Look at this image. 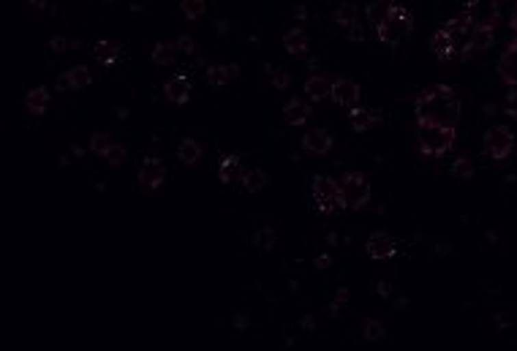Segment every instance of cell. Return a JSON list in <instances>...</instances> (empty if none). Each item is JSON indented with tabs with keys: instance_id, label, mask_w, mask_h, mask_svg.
I'll return each mask as SVG.
<instances>
[{
	"instance_id": "6da1fadb",
	"label": "cell",
	"mask_w": 517,
	"mask_h": 351,
	"mask_svg": "<svg viewBox=\"0 0 517 351\" xmlns=\"http://www.w3.org/2000/svg\"><path fill=\"white\" fill-rule=\"evenodd\" d=\"M490 44V33H482L477 30L463 14L460 16H452L446 19L436 33H433V41H430V49L438 60H466L482 49H488Z\"/></svg>"
},
{
	"instance_id": "7a4b0ae2",
	"label": "cell",
	"mask_w": 517,
	"mask_h": 351,
	"mask_svg": "<svg viewBox=\"0 0 517 351\" xmlns=\"http://www.w3.org/2000/svg\"><path fill=\"white\" fill-rule=\"evenodd\" d=\"M463 115V104L455 88L449 85H430L414 99L416 125H446L457 128Z\"/></svg>"
},
{
	"instance_id": "3957f363",
	"label": "cell",
	"mask_w": 517,
	"mask_h": 351,
	"mask_svg": "<svg viewBox=\"0 0 517 351\" xmlns=\"http://www.w3.org/2000/svg\"><path fill=\"white\" fill-rule=\"evenodd\" d=\"M457 142V128L446 125H416V150L427 158L446 155Z\"/></svg>"
},
{
	"instance_id": "277c9868",
	"label": "cell",
	"mask_w": 517,
	"mask_h": 351,
	"mask_svg": "<svg viewBox=\"0 0 517 351\" xmlns=\"http://www.w3.org/2000/svg\"><path fill=\"white\" fill-rule=\"evenodd\" d=\"M412 30H414L412 11L395 3L392 11L387 14V19L376 27V36H379L381 44H387V47H398L401 41H406V38L412 36Z\"/></svg>"
},
{
	"instance_id": "5b68a950",
	"label": "cell",
	"mask_w": 517,
	"mask_h": 351,
	"mask_svg": "<svg viewBox=\"0 0 517 351\" xmlns=\"http://www.w3.org/2000/svg\"><path fill=\"white\" fill-rule=\"evenodd\" d=\"M463 16L482 33H496L501 25V0H466Z\"/></svg>"
},
{
	"instance_id": "8992f818",
	"label": "cell",
	"mask_w": 517,
	"mask_h": 351,
	"mask_svg": "<svg viewBox=\"0 0 517 351\" xmlns=\"http://www.w3.org/2000/svg\"><path fill=\"white\" fill-rule=\"evenodd\" d=\"M340 191V207L346 210H362L370 202V183L362 172H349L338 180Z\"/></svg>"
},
{
	"instance_id": "52a82bcc",
	"label": "cell",
	"mask_w": 517,
	"mask_h": 351,
	"mask_svg": "<svg viewBox=\"0 0 517 351\" xmlns=\"http://www.w3.org/2000/svg\"><path fill=\"white\" fill-rule=\"evenodd\" d=\"M482 150L493 161H507L515 150V133L507 125H490L482 136Z\"/></svg>"
},
{
	"instance_id": "ba28073f",
	"label": "cell",
	"mask_w": 517,
	"mask_h": 351,
	"mask_svg": "<svg viewBox=\"0 0 517 351\" xmlns=\"http://www.w3.org/2000/svg\"><path fill=\"white\" fill-rule=\"evenodd\" d=\"M313 202L321 213H332L335 207H340V191H338V180L332 177H316L313 180Z\"/></svg>"
},
{
	"instance_id": "9c48e42d",
	"label": "cell",
	"mask_w": 517,
	"mask_h": 351,
	"mask_svg": "<svg viewBox=\"0 0 517 351\" xmlns=\"http://www.w3.org/2000/svg\"><path fill=\"white\" fill-rule=\"evenodd\" d=\"M329 99L343 109H354L360 104V85L354 79H349V77H338V79H332Z\"/></svg>"
},
{
	"instance_id": "30bf717a",
	"label": "cell",
	"mask_w": 517,
	"mask_h": 351,
	"mask_svg": "<svg viewBox=\"0 0 517 351\" xmlns=\"http://www.w3.org/2000/svg\"><path fill=\"white\" fill-rule=\"evenodd\" d=\"M164 180H166V166H164V161H161L158 155L142 158V164H139V183H142L144 188L155 191V188L164 185Z\"/></svg>"
},
{
	"instance_id": "8fae6325",
	"label": "cell",
	"mask_w": 517,
	"mask_h": 351,
	"mask_svg": "<svg viewBox=\"0 0 517 351\" xmlns=\"http://www.w3.org/2000/svg\"><path fill=\"white\" fill-rule=\"evenodd\" d=\"M365 253L376 261H387L395 256V239L390 237L387 232H370V237L365 239Z\"/></svg>"
},
{
	"instance_id": "7c38bea8",
	"label": "cell",
	"mask_w": 517,
	"mask_h": 351,
	"mask_svg": "<svg viewBox=\"0 0 517 351\" xmlns=\"http://www.w3.org/2000/svg\"><path fill=\"white\" fill-rule=\"evenodd\" d=\"M164 96H166L172 104L183 107V104H188V101H191V96H194V85H191V79H188V77L175 74V77H169V79L164 82Z\"/></svg>"
},
{
	"instance_id": "4fadbf2b",
	"label": "cell",
	"mask_w": 517,
	"mask_h": 351,
	"mask_svg": "<svg viewBox=\"0 0 517 351\" xmlns=\"http://www.w3.org/2000/svg\"><path fill=\"white\" fill-rule=\"evenodd\" d=\"M499 79L509 88H517V38H512L504 47V52L499 57Z\"/></svg>"
},
{
	"instance_id": "5bb4252c",
	"label": "cell",
	"mask_w": 517,
	"mask_h": 351,
	"mask_svg": "<svg viewBox=\"0 0 517 351\" xmlns=\"http://www.w3.org/2000/svg\"><path fill=\"white\" fill-rule=\"evenodd\" d=\"M303 150L308 155H327L332 150V136L324 128H310L303 133Z\"/></svg>"
},
{
	"instance_id": "9a60e30c",
	"label": "cell",
	"mask_w": 517,
	"mask_h": 351,
	"mask_svg": "<svg viewBox=\"0 0 517 351\" xmlns=\"http://www.w3.org/2000/svg\"><path fill=\"white\" fill-rule=\"evenodd\" d=\"M303 90H305V99L308 101H324V99H329V90H332V79H327L324 74H310L308 79H305V85H303Z\"/></svg>"
},
{
	"instance_id": "2e32d148",
	"label": "cell",
	"mask_w": 517,
	"mask_h": 351,
	"mask_svg": "<svg viewBox=\"0 0 517 351\" xmlns=\"http://www.w3.org/2000/svg\"><path fill=\"white\" fill-rule=\"evenodd\" d=\"M202 155H205V147H202L197 139H191V136H186V139L177 144V158H180L183 166H197V164L202 161Z\"/></svg>"
},
{
	"instance_id": "e0dca14e",
	"label": "cell",
	"mask_w": 517,
	"mask_h": 351,
	"mask_svg": "<svg viewBox=\"0 0 517 351\" xmlns=\"http://www.w3.org/2000/svg\"><path fill=\"white\" fill-rule=\"evenodd\" d=\"M242 164H240V158L237 155H223L220 158V164H218V177H220V183L223 185H231V183H237L240 177H242Z\"/></svg>"
},
{
	"instance_id": "ac0fdd59",
	"label": "cell",
	"mask_w": 517,
	"mask_h": 351,
	"mask_svg": "<svg viewBox=\"0 0 517 351\" xmlns=\"http://www.w3.org/2000/svg\"><path fill=\"white\" fill-rule=\"evenodd\" d=\"M308 117H310L308 101H303V99H289V101H286V107H283V120H286L289 125H305Z\"/></svg>"
},
{
	"instance_id": "d6986e66",
	"label": "cell",
	"mask_w": 517,
	"mask_h": 351,
	"mask_svg": "<svg viewBox=\"0 0 517 351\" xmlns=\"http://www.w3.org/2000/svg\"><path fill=\"white\" fill-rule=\"evenodd\" d=\"M283 47L289 55H305L308 52V33L303 27H289L283 33Z\"/></svg>"
},
{
	"instance_id": "ffe728a7",
	"label": "cell",
	"mask_w": 517,
	"mask_h": 351,
	"mask_svg": "<svg viewBox=\"0 0 517 351\" xmlns=\"http://www.w3.org/2000/svg\"><path fill=\"white\" fill-rule=\"evenodd\" d=\"M376 120H379V115L370 112V109H365V107H354V109H349V125H351V131H357V133L370 131V125H373Z\"/></svg>"
},
{
	"instance_id": "44dd1931",
	"label": "cell",
	"mask_w": 517,
	"mask_h": 351,
	"mask_svg": "<svg viewBox=\"0 0 517 351\" xmlns=\"http://www.w3.org/2000/svg\"><path fill=\"white\" fill-rule=\"evenodd\" d=\"M47 107H49V90H47V88L38 85V88L27 90V96H25V109H27V112H33V115H44Z\"/></svg>"
},
{
	"instance_id": "7402d4cb",
	"label": "cell",
	"mask_w": 517,
	"mask_h": 351,
	"mask_svg": "<svg viewBox=\"0 0 517 351\" xmlns=\"http://www.w3.org/2000/svg\"><path fill=\"white\" fill-rule=\"evenodd\" d=\"M332 19H335V25L338 27H343V30H349L354 22H360V8L354 5V3H340L335 11H332Z\"/></svg>"
},
{
	"instance_id": "603a6c76",
	"label": "cell",
	"mask_w": 517,
	"mask_h": 351,
	"mask_svg": "<svg viewBox=\"0 0 517 351\" xmlns=\"http://www.w3.org/2000/svg\"><path fill=\"white\" fill-rule=\"evenodd\" d=\"M175 55H177V47L172 44V41H158L155 47H153V63L155 66H161V68H169V66H175Z\"/></svg>"
},
{
	"instance_id": "cb8c5ba5",
	"label": "cell",
	"mask_w": 517,
	"mask_h": 351,
	"mask_svg": "<svg viewBox=\"0 0 517 351\" xmlns=\"http://www.w3.org/2000/svg\"><path fill=\"white\" fill-rule=\"evenodd\" d=\"M231 77H237V68L234 66H226V63H215L207 68V79L215 85V88H223Z\"/></svg>"
},
{
	"instance_id": "d4e9b609",
	"label": "cell",
	"mask_w": 517,
	"mask_h": 351,
	"mask_svg": "<svg viewBox=\"0 0 517 351\" xmlns=\"http://www.w3.org/2000/svg\"><path fill=\"white\" fill-rule=\"evenodd\" d=\"M240 183H242V188H245L248 194H259V191H264V185H267V174H264L262 169H248V172H242Z\"/></svg>"
},
{
	"instance_id": "484cf974",
	"label": "cell",
	"mask_w": 517,
	"mask_h": 351,
	"mask_svg": "<svg viewBox=\"0 0 517 351\" xmlns=\"http://www.w3.org/2000/svg\"><path fill=\"white\" fill-rule=\"evenodd\" d=\"M66 74H68L71 90H85V88H90V82H93V74H90L88 66H71Z\"/></svg>"
},
{
	"instance_id": "4316f807",
	"label": "cell",
	"mask_w": 517,
	"mask_h": 351,
	"mask_svg": "<svg viewBox=\"0 0 517 351\" xmlns=\"http://www.w3.org/2000/svg\"><path fill=\"white\" fill-rule=\"evenodd\" d=\"M392 5H395L392 0H373V3L368 5V11H365V14H368V22H370L373 27H379V25L387 19V14L392 11Z\"/></svg>"
},
{
	"instance_id": "83f0119b",
	"label": "cell",
	"mask_w": 517,
	"mask_h": 351,
	"mask_svg": "<svg viewBox=\"0 0 517 351\" xmlns=\"http://www.w3.org/2000/svg\"><path fill=\"white\" fill-rule=\"evenodd\" d=\"M93 55H96L99 63L112 66V63L117 60V55H120V44H114V41H99V44L93 47Z\"/></svg>"
},
{
	"instance_id": "f1b7e54d",
	"label": "cell",
	"mask_w": 517,
	"mask_h": 351,
	"mask_svg": "<svg viewBox=\"0 0 517 351\" xmlns=\"http://www.w3.org/2000/svg\"><path fill=\"white\" fill-rule=\"evenodd\" d=\"M362 335H365V341L379 343V341L387 335V324H384L381 319H365V322H362Z\"/></svg>"
},
{
	"instance_id": "f546056e",
	"label": "cell",
	"mask_w": 517,
	"mask_h": 351,
	"mask_svg": "<svg viewBox=\"0 0 517 351\" xmlns=\"http://www.w3.org/2000/svg\"><path fill=\"white\" fill-rule=\"evenodd\" d=\"M180 11L186 19H202L207 11V0H180Z\"/></svg>"
},
{
	"instance_id": "4dcf8cb0",
	"label": "cell",
	"mask_w": 517,
	"mask_h": 351,
	"mask_svg": "<svg viewBox=\"0 0 517 351\" xmlns=\"http://www.w3.org/2000/svg\"><path fill=\"white\" fill-rule=\"evenodd\" d=\"M114 142H112V136L106 133V131H96L93 136H90V153H96V155H106L109 153V147H112Z\"/></svg>"
},
{
	"instance_id": "1f68e13d",
	"label": "cell",
	"mask_w": 517,
	"mask_h": 351,
	"mask_svg": "<svg viewBox=\"0 0 517 351\" xmlns=\"http://www.w3.org/2000/svg\"><path fill=\"white\" fill-rule=\"evenodd\" d=\"M275 239H278V234H275V229H270V226L256 229V234H253V242H256V248H259V250H273Z\"/></svg>"
},
{
	"instance_id": "d6a6232c",
	"label": "cell",
	"mask_w": 517,
	"mask_h": 351,
	"mask_svg": "<svg viewBox=\"0 0 517 351\" xmlns=\"http://www.w3.org/2000/svg\"><path fill=\"white\" fill-rule=\"evenodd\" d=\"M452 174H455L457 180H468V177L474 174V164H471L466 155H460V158H455V164H452Z\"/></svg>"
},
{
	"instance_id": "836d02e7",
	"label": "cell",
	"mask_w": 517,
	"mask_h": 351,
	"mask_svg": "<svg viewBox=\"0 0 517 351\" xmlns=\"http://www.w3.org/2000/svg\"><path fill=\"white\" fill-rule=\"evenodd\" d=\"M270 82H273V88L286 90V88L292 85V74H289L286 68H273V71H270Z\"/></svg>"
},
{
	"instance_id": "e575fe53",
	"label": "cell",
	"mask_w": 517,
	"mask_h": 351,
	"mask_svg": "<svg viewBox=\"0 0 517 351\" xmlns=\"http://www.w3.org/2000/svg\"><path fill=\"white\" fill-rule=\"evenodd\" d=\"M125 158H128V150H125L123 144H112V147H109V153L103 155V161H106L109 166H120Z\"/></svg>"
},
{
	"instance_id": "d590c367",
	"label": "cell",
	"mask_w": 517,
	"mask_h": 351,
	"mask_svg": "<svg viewBox=\"0 0 517 351\" xmlns=\"http://www.w3.org/2000/svg\"><path fill=\"white\" fill-rule=\"evenodd\" d=\"M501 107H504L507 115L517 120V88H509V93L504 96V104H501Z\"/></svg>"
},
{
	"instance_id": "8d00e7d4",
	"label": "cell",
	"mask_w": 517,
	"mask_h": 351,
	"mask_svg": "<svg viewBox=\"0 0 517 351\" xmlns=\"http://www.w3.org/2000/svg\"><path fill=\"white\" fill-rule=\"evenodd\" d=\"M346 300H349V291H346V289H340V291L335 294L332 305H329V316H338L340 311H346Z\"/></svg>"
},
{
	"instance_id": "74e56055",
	"label": "cell",
	"mask_w": 517,
	"mask_h": 351,
	"mask_svg": "<svg viewBox=\"0 0 517 351\" xmlns=\"http://www.w3.org/2000/svg\"><path fill=\"white\" fill-rule=\"evenodd\" d=\"M346 36H349L351 41H365V25H362V22H354V25L346 30Z\"/></svg>"
},
{
	"instance_id": "f35d334b",
	"label": "cell",
	"mask_w": 517,
	"mask_h": 351,
	"mask_svg": "<svg viewBox=\"0 0 517 351\" xmlns=\"http://www.w3.org/2000/svg\"><path fill=\"white\" fill-rule=\"evenodd\" d=\"M175 47H177V52H186V55H194V41H191L188 36H177V41H175Z\"/></svg>"
},
{
	"instance_id": "ab89813d",
	"label": "cell",
	"mask_w": 517,
	"mask_h": 351,
	"mask_svg": "<svg viewBox=\"0 0 517 351\" xmlns=\"http://www.w3.org/2000/svg\"><path fill=\"white\" fill-rule=\"evenodd\" d=\"M66 44H68V41H66L63 36H55V38L49 41V49H52V52H63V49H66Z\"/></svg>"
},
{
	"instance_id": "60d3db41",
	"label": "cell",
	"mask_w": 517,
	"mask_h": 351,
	"mask_svg": "<svg viewBox=\"0 0 517 351\" xmlns=\"http://www.w3.org/2000/svg\"><path fill=\"white\" fill-rule=\"evenodd\" d=\"M58 90H71V82H68V74H60V77H58Z\"/></svg>"
},
{
	"instance_id": "b9f144b4",
	"label": "cell",
	"mask_w": 517,
	"mask_h": 351,
	"mask_svg": "<svg viewBox=\"0 0 517 351\" xmlns=\"http://www.w3.org/2000/svg\"><path fill=\"white\" fill-rule=\"evenodd\" d=\"M316 267H318V270H327V267H329V256H327V253H318V256H316Z\"/></svg>"
},
{
	"instance_id": "7bdbcfd3",
	"label": "cell",
	"mask_w": 517,
	"mask_h": 351,
	"mask_svg": "<svg viewBox=\"0 0 517 351\" xmlns=\"http://www.w3.org/2000/svg\"><path fill=\"white\" fill-rule=\"evenodd\" d=\"M509 27L517 33V3L512 5V14H509Z\"/></svg>"
},
{
	"instance_id": "ee69618b",
	"label": "cell",
	"mask_w": 517,
	"mask_h": 351,
	"mask_svg": "<svg viewBox=\"0 0 517 351\" xmlns=\"http://www.w3.org/2000/svg\"><path fill=\"white\" fill-rule=\"evenodd\" d=\"M27 3H30V5H33V8H44V5H47V3H49V0H27Z\"/></svg>"
},
{
	"instance_id": "f6af8a7d",
	"label": "cell",
	"mask_w": 517,
	"mask_h": 351,
	"mask_svg": "<svg viewBox=\"0 0 517 351\" xmlns=\"http://www.w3.org/2000/svg\"><path fill=\"white\" fill-rule=\"evenodd\" d=\"M379 294H390V286H384V281L379 283Z\"/></svg>"
}]
</instances>
